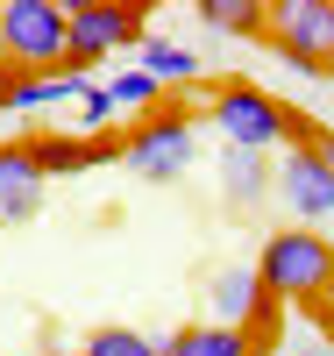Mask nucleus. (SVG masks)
<instances>
[{
	"instance_id": "1",
	"label": "nucleus",
	"mask_w": 334,
	"mask_h": 356,
	"mask_svg": "<svg viewBox=\"0 0 334 356\" xmlns=\"http://www.w3.org/2000/svg\"><path fill=\"white\" fill-rule=\"evenodd\" d=\"M206 114H214V129L235 143L242 157H263V150H299V143H313L320 129L306 122L299 107H285V100H270L263 86H249V79H221L214 86V100H206Z\"/></svg>"
},
{
	"instance_id": "2",
	"label": "nucleus",
	"mask_w": 334,
	"mask_h": 356,
	"mask_svg": "<svg viewBox=\"0 0 334 356\" xmlns=\"http://www.w3.org/2000/svg\"><path fill=\"white\" fill-rule=\"evenodd\" d=\"M256 278L278 307H320L334 292V235L327 228H270V243L256 257Z\"/></svg>"
},
{
	"instance_id": "3",
	"label": "nucleus",
	"mask_w": 334,
	"mask_h": 356,
	"mask_svg": "<svg viewBox=\"0 0 334 356\" xmlns=\"http://www.w3.org/2000/svg\"><path fill=\"white\" fill-rule=\"evenodd\" d=\"M0 36H8V72L15 79L72 72V15H65V0H0Z\"/></svg>"
},
{
	"instance_id": "4",
	"label": "nucleus",
	"mask_w": 334,
	"mask_h": 356,
	"mask_svg": "<svg viewBox=\"0 0 334 356\" xmlns=\"http://www.w3.org/2000/svg\"><path fill=\"white\" fill-rule=\"evenodd\" d=\"M72 15V72L85 79L114 50H142L149 36V0H65Z\"/></svg>"
},
{
	"instance_id": "5",
	"label": "nucleus",
	"mask_w": 334,
	"mask_h": 356,
	"mask_svg": "<svg viewBox=\"0 0 334 356\" xmlns=\"http://www.w3.org/2000/svg\"><path fill=\"white\" fill-rule=\"evenodd\" d=\"M278 57L306 79H334V0H270V36Z\"/></svg>"
},
{
	"instance_id": "6",
	"label": "nucleus",
	"mask_w": 334,
	"mask_h": 356,
	"mask_svg": "<svg viewBox=\"0 0 334 356\" xmlns=\"http://www.w3.org/2000/svg\"><path fill=\"white\" fill-rule=\"evenodd\" d=\"M121 164H128L135 178H178L192 164V114L185 107H157V114H142V122L121 136Z\"/></svg>"
},
{
	"instance_id": "7",
	"label": "nucleus",
	"mask_w": 334,
	"mask_h": 356,
	"mask_svg": "<svg viewBox=\"0 0 334 356\" xmlns=\"http://www.w3.org/2000/svg\"><path fill=\"white\" fill-rule=\"evenodd\" d=\"M206 321H221V328H242V335H263L270 321H285V307L263 292V278H256V264L249 271H214V285H206ZM263 349V342H256Z\"/></svg>"
},
{
	"instance_id": "8",
	"label": "nucleus",
	"mask_w": 334,
	"mask_h": 356,
	"mask_svg": "<svg viewBox=\"0 0 334 356\" xmlns=\"http://www.w3.org/2000/svg\"><path fill=\"white\" fill-rule=\"evenodd\" d=\"M278 200H285L306 228L334 221V178H327V164H320V150H313V143L285 150V164H278Z\"/></svg>"
},
{
	"instance_id": "9",
	"label": "nucleus",
	"mask_w": 334,
	"mask_h": 356,
	"mask_svg": "<svg viewBox=\"0 0 334 356\" xmlns=\"http://www.w3.org/2000/svg\"><path fill=\"white\" fill-rule=\"evenodd\" d=\"M43 164H36V143L15 136V143H0V228H22V221H36V207H43Z\"/></svg>"
},
{
	"instance_id": "10",
	"label": "nucleus",
	"mask_w": 334,
	"mask_h": 356,
	"mask_svg": "<svg viewBox=\"0 0 334 356\" xmlns=\"http://www.w3.org/2000/svg\"><path fill=\"white\" fill-rule=\"evenodd\" d=\"M36 164L43 178H78V171H100L121 157V136H57V129H36Z\"/></svg>"
},
{
	"instance_id": "11",
	"label": "nucleus",
	"mask_w": 334,
	"mask_h": 356,
	"mask_svg": "<svg viewBox=\"0 0 334 356\" xmlns=\"http://www.w3.org/2000/svg\"><path fill=\"white\" fill-rule=\"evenodd\" d=\"M164 356H263L242 328H221V321H192V328L164 335Z\"/></svg>"
},
{
	"instance_id": "12",
	"label": "nucleus",
	"mask_w": 334,
	"mask_h": 356,
	"mask_svg": "<svg viewBox=\"0 0 334 356\" xmlns=\"http://www.w3.org/2000/svg\"><path fill=\"white\" fill-rule=\"evenodd\" d=\"M199 22L214 36H270V0H199Z\"/></svg>"
},
{
	"instance_id": "13",
	"label": "nucleus",
	"mask_w": 334,
	"mask_h": 356,
	"mask_svg": "<svg viewBox=\"0 0 334 356\" xmlns=\"http://www.w3.org/2000/svg\"><path fill=\"white\" fill-rule=\"evenodd\" d=\"M135 57H142V72L157 79V86H192V79H199V57H192L185 43H171V36H142Z\"/></svg>"
},
{
	"instance_id": "14",
	"label": "nucleus",
	"mask_w": 334,
	"mask_h": 356,
	"mask_svg": "<svg viewBox=\"0 0 334 356\" xmlns=\"http://www.w3.org/2000/svg\"><path fill=\"white\" fill-rule=\"evenodd\" d=\"M78 349H85V356H164L157 335H135V328H93Z\"/></svg>"
},
{
	"instance_id": "15",
	"label": "nucleus",
	"mask_w": 334,
	"mask_h": 356,
	"mask_svg": "<svg viewBox=\"0 0 334 356\" xmlns=\"http://www.w3.org/2000/svg\"><path fill=\"white\" fill-rule=\"evenodd\" d=\"M107 100H114V107H142V114H157V107H164V86L149 79V72H114V79H107Z\"/></svg>"
},
{
	"instance_id": "16",
	"label": "nucleus",
	"mask_w": 334,
	"mask_h": 356,
	"mask_svg": "<svg viewBox=\"0 0 334 356\" xmlns=\"http://www.w3.org/2000/svg\"><path fill=\"white\" fill-rule=\"evenodd\" d=\"M78 107H85V114H78V129H85V136H114V114H121V107L107 100V86H85V100H78Z\"/></svg>"
},
{
	"instance_id": "17",
	"label": "nucleus",
	"mask_w": 334,
	"mask_h": 356,
	"mask_svg": "<svg viewBox=\"0 0 334 356\" xmlns=\"http://www.w3.org/2000/svg\"><path fill=\"white\" fill-rule=\"evenodd\" d=\"M228 171H235V193H242V200L263 186V164H256V157H242V150H235V164H228Z\"/></svg>"
},
{
	"instance_id": "18",
	"label": "nucleus",
	"mask_w": 334,
	"mask_h": 356,
	"mask_svg": "<svg viewBox=\"0 0 334 356\" xmlns=\"http://www.w3.org/2000/svg\"><path fill=\"white\" fill-rule=\"evenodd\" d=\"M313 328H320V335H327V349H334V292H327V300L313 307Z\"/></svg>"
},
{
	"instance_id": "19",
	"label": "nucleus",
	"mask_w": 334,
	"mask_h": 356,
	"mask_svg": "<svg viewBox=\"0 0 334 356\" xmlns=\"http://www.w3.org/2000/svg\"><path fill=\"white\" fill-rule=\"evenodd\" d=\"M313 150H320V164H327V178H334V136H327V129L313 136Z\"/></svg>"
},
{
	"instance_id": "20",
	"label": "nucleus",
	"mask_w": 334,
	"mask_h": 356,
	"mask_svg": "<svg viewBox=\"0 0 334 356\" xmlns=\"http://www.w3.org/2000/svg\"><path fill=\"white\" fill-rule=\"evenodd\" d=\"M8 86H15V72H8V65H0V114H8Z\"/></svg>"
},
{
	"instance_id": "21",
	"label": "nucleus",
	"mask_w": 334,
	"mask_h": 356,
	"mask_svg": "<svg viewBox=\"0 0 334 356\" xmlns=\"http://www.w3.org/2000/svg\"><path fill=\"white\" fill-rule=\"evenodd\" d=\"M43 356H85V349H43Z\"/></svg>"
},
{
	"instance_id": "22",
	"label": "nucleus",
	"mask_w": 334,
	"mask_h": 356,
	"mask_svg": "<svg viewBox=\"0 0 334 356\" xmlns=\"http://www.w3.org/2000/svg\"><path fill=\"white\" fill-rule=\"evenodd\" d=\"M306 356H334V349H327V342H320V349H306Z\"/></svg>"
},
{
	"instance_id": "23",
	"label": "nucleus",
	"mask_w": 334,
	"mask_h": 356,
	"mask_svg": "<svg viewBox=\"0 0 334 356\" xmlns=\"http://www.w3.org/2000/svg\"><path fill=\"white\" fill-rule=\"evenodd\" d=\"M0 65H8V36H0Z\"/></svg>"
},
{
	"instance_id": "24",
	"label": "nucleus",
	"mask_w": 334,
	"mask_h": 356,
	"mask_svg": "<svg viewBox=\"0 0 334 356\" xmlns=\"http://www.w3.org/2000/svg\"><path fill=\"white\" fill-rule=\"evenodd\" d=\"M270 356H278V349H270Z\"/></svg>"
}]
</instances>
